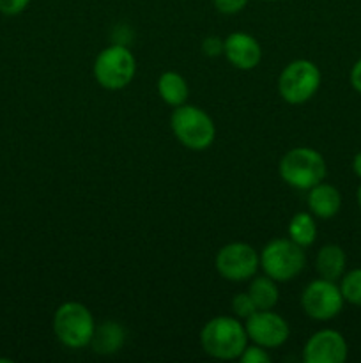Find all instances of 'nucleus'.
Listing matches in <instances>:
<instances>
[{"label": "nucleus", "instance_id": "1", "mask_svg": "<svg viewBox=\"0 0 361 363\" xmlns=\"http://www.w3.org/2000/svg\"><path fill=\"white\" fill-rule=\"evenodd\" d=\"M200 344L202 350L216 360H237L248 346V333L236 318L218 315L204 325Z\"/></svg>", "mask_w": 361, "mask_h": 363}, {"label": "nucleus", "instance_id": "2", "mask_svg": "<svg viewBox=\"0 0 361 363\" xmlns=\"http://www.w3.org/2000/svg\"><path fill=\"white\" fill-rule=\"evenodd\" d=\"M280 176L289 186L297 190H310L322 183L328 172L324 156L311 147H294L280 160Z\"/></svg>", "mask_w": 361, "mask_h": 363}, {"label": "nucleus", "instance_id": "3", "mask_svg": "<svg viewBox=\"0 0 361 363\" xmlns=\"http://www.w3.org/2000/svg\"><path fill=\"white\" fill-rule=\"evenodd\" d=\"M53 332L57 339L71 350L91 346L96 332L92 312L80 301H66L53 314Z\"/></svg>", "mask_w": 361, "mask_h": 363}, {"label": "nucleus", "instance_id": "4", "mask_svg": "<svg viewBox=\"0 0 361 363\" xmlns=\"http://www.w3.org/2000/svg\"><path fill=\"white\" fill-rule=\"evenodd\" d=\"M172 131L177 140L191 151H205L216 137V128L211 116L193 105L176 106L170 117Z\"/></svg>", "mask_w": 361, "mask_h": 363}, {"label": "nucleus", "instance_id": "5", "mask_svg": "<svg viewBox=\"0 0 361 363\" xmlns=\"http://www.w3.org/2000/svg\"><path fill=\"white\" fill-rule=\"evenodd\" d=\"M260 268L268 277L276 282H289L296 279L306 264V254L303 247L294 243L287 238L273 240L262 248L260 252Z\"/></svg>", "mask_w": 361, "mask_h": 363}, {"label": "nucleus", "instance_id": "6", "mask_svg": "<svg viewBox=\"0 0 361 363\" xmlns=\"http://www.w3.org/2000/svg\"><path fill=\"white\" fill-rule=\"evenodd\" d=\"M137 73V60L124 45H112L101 50L94 60V78L108 91L127 87Z\"/></svg>", "mask_w": 361, "mask_h": 363}, {"label": "nucleus", "instance_id": "7", "mask_svg": "<svg viewBox=\"0 0 361 363\" xmlns=\"http://www.w3.org/2000/svg\"><path fill=\"white\" fill-rule=\"evenodd\" d=\"M321 69L311 60L297 59L283 67L278 78L280 96L290 105H303L321 87Z\"/></svg>", "mask_w": 361, "mask_h": 363}, {"label": "nucleus", "instance_id": "8", "mask_svg": "<svg viewBox=\"0 0 361 363\" xmlns=\"http://www.w3.org/2000/svg\"><path fill=\"white\" fill-rule=\"evenodd\" d=\"M343 294L336 282L326 279H317L304 287L301 294V307L304 314L314 321H331L342 312Z\"/></svg>", "mask_w": 361, "mask_h": 363}, {"label": "nucleus", "instance_id": "9", "mask_svg": "<svg viewBox=\"0 0 361 363\" xmlns=\"http://www.w3.org/2000/svg\"><path fill=\"white\" fill-rule=\"evenodd\" d=\"M216 272L229 282H244L257 273L260 257L248 243H229L216 254Z\"/></svg>", "mask_w": 361, "mask_h": 363}, {"label": "nucleus", "instance_id": "10", "mask_svg": "<svg viewBox=\"0 0 361 363\" xmlns=\"http://www.w3.org/2000/svg\"><path fill=\"white\" fill-rule=\"evenodd\" d=\"M244 321H246L244 328H246L248 340L265 350L283 346L290 335V328L285 319L273 311H257Z\"/></svg>", "mask_w": 361, "mask_h": 363}, {"label": "nucleus", "instance_id": "11", "mask_svg": "<svg viewBox=\"0 0 361 363\" xmlns=\"http://www.w3.org/2000/svg\"><path fill=\"white\" fill-rule=\"evenodd\" d=\"M349 354V346L336 330L324 328L315 332L303 347L304 363H343Z\"/></svg>", "mask_w": 361, "mask_h": 363}, {"label": "nucleus", "instance_id": "12", "mask_svg": "<svg viewBox=\"0 0 361 363\" xmlns=\"http://www.w3.org/2000/svg\"><path fill=\"white\" fill-rule=\"evenodd\" d=\"M223 55L236 69L250 71L260 62L262 48L257 39L248 32H232L229 38H225Z\"/></svg>", "mask_w": 361, "mask_h": 363}, {"label": "nucleus", "instance_id": "13", "mask_svg": "<svg viewBox=\"0 0 361 363\" xmlns=\"http://www.w3.org/2000/svg\"><path fill=\"white\" fill-rule=\"evenodd\" d=\"M308 208L317 218H333L342 208V195L338 188L328 183H319L308 191Z\"/></svg>", "mask_w": 361, "mask_h": 363}, {"label": "nucleus", "instance_id": "14", "mask_svg": "<svg viewBox=\"0 0 361 363\" xmlns=\"http://www.w3.org/2000/svg\"><path fill=\"white\" fill-rule=\"evenodd\" d=\"M347 255L338 245H324L315 257V269L319 277L326 280H340L345 273Z\"/></svg>", "mask_w": 361, "mask_h": 363}, {"label": "nucleus", "instance_id": "15", "mask_svg": "<svg viewBox=\"0 0 361 363\" xmlns=\"http://www.w3.org/2000/svg\"><path fill=\"white\" fill-rule=\"evenodd\" d=\"M158 94L166 105L176 108V106L186 103L188 96H190V87L183 74L176 73V71H165L158 78Z\"/></svg>", "mask_w": 361, "mask_h": 363}, {"label": "nucleus", "instance_id": "16", "mask_svg": "<svg viewBox=\"0 0 361 363\" xmlns=\"http://www.w3.org/2000/svg\"><path fill=\"white\" fill-rule=\"evenodd\" d=\"M124 339H126V333L122 326L115 321H108L103 323L101 326H96L91 346L99 354H113L122 347Z\"/></svg>", "mask_w": 361, "mask_h": 363}, {"label": "nucleus", "instance_id": "17", "mask_svg": "<svg viewBox=\"0 0 361 363\" xmlns=\"http://www.w3.org/2000/svg\"><path fill=\"white\" fill-rule=\"evenodd\" d=\"M276 280L271 277H255L248 287V294L253 300L257 311H273L280 301V291Z\"/></svg>", "mask_w": 361, "mask_h": 363}, {"label": "nucleus", "instance_id": "18", "mask_svg": "<svg viewBox=\"0 0 361 363\" xmlns=\"http://www.w3.org/2000/svg\"><path fill=\"white\" fill-rule=\"evenodd\" d=\"M289 238L299 247L306 248L317 240V223L311 213H296L289 222Z\"/></svg>", "mask_w": 361, "mask_h": 363}, {"label": "nucleus", "instance_id": "19", "mask_svg": "<svg viewBox=\"0 0 361 363\" xmlns=\"http://www.w3.org/2000/svg\"><path fill=\"white\" fill-rule=\"evenodd\" d=\"M340 291L347 303L361 307V268L343 273V277L340 279Z\"/></svg>", "mask_w": 361, "mask_h": 363}, {"label": "nucleus", "instance_id": "20", "mask_svg": "<svg viewBox=\"0 0 361 363\" xmlns=\"http://www.w3.org/2000/svg\"><path fill=\"white\" fill-rule=\"evenodd\" d=\"M232 311L237 318L248 319L251 314L257 312V307H255L253 300L248 293H239L232 298Z\"/></svg>", "mask_w": 361, "mask_h": 363}, {"label": "nucleus", "instance_id": "21", "mask_svg": "<svg viewBox=\"0 0 361 363\" xmlns=\"http://www.w3.org/2000/svg\"><path fill=\"white\" fill-rule=\"evenodd\" d=\"M239 360L243 363H269L271 362V357H269V353L265 351V347L253 344V346L244 347Z\"/></svg>", "mask_w": 361, "mask_h": 363}, {"label": "nucleus", "instance_id": "22", "mask_svg": "<svg viewBox=\"0 0 361 363\" xmlns=\"http://www.w3.org/2000/svg\"><path fill=\"white\" fill-rule=\"evenodd\" d=\"M250 0H212L216 11L222 14H237L248 6Z\"/></svg>", "mask_w": 361, "mask_h": 363}, {"label": "nucleus", "instance_id": "23", "mask_svg": "<svg viewBox=\"0 0 361 363\" xmlns=\"http://www.w3.org/2000/svg\"><path fill=\"white\" fill-rule=\"evenodd\" d=\"M223 48H225V41L218 35H209L202 41V52H204L205 57L223 55Z\"/></svg>", "mask_w": 361, "mask_h": 363}, {"label": "nucleus", "instance_id": "24", "mask_svg": "<svg viewBox=\"0 0 361 363\" xmlns=\"http://www.w3.org/2000/svg\"><path fill=\"white\" fill-rule=\"evenodd\" d=\"M30 0H0V13L6 16H16L28 7Z\"/></svg>", "mask_w": 361, "mask_h": 363}, {"label": "nucleus", "instance_id": "25", "mask_svg": "<svg viewBox=\"0 0 361 363\" xmlns=\"http://www.w3.org/2000/svg\"><path fill=\"white\" fill-rule=\"evenodd\" d=\"M349 80L354 91H356L357 94H361V59H357L356 62H354L353 69H350V74H349Z\"/></svg>", "mask_w": 361, "mask_h": 363}, {"label": "nucleus", "instance_id": "26", "mask_svg": "<svg viewBox=\"0 0 361 363\" xmlns=\"http://www.w3.org/2000/svg\"><path fill=\"white\" fill-rule=\"evenodd\" d=\"M353 170H354V174H356V176L361 179V151L357 152L356 156H354V160H353Z\"/></svg>", "mask_w": 361, "mask_h": 363}, {"label": "nucleus", "instance_id": "27", "mask_svg": "<svg viewBox=\"0 0 361 363\" xmlns=\"http://www.w3.org/2000/svg\"><path fill=\"white\" fill-rule=\"evenodd\" d=\"M356 199H357V204H360V208H361V184H360V188H357Z\"/></svg>", "mask_w": 361, "mask_h": 363}, {"label": "nucleus", "instance_id": "28", "mask_svg": "<svg viewBox=\"0 0 361 363\" xmlns=\"http://www.w3.org/2000/svg\"><path fill=\"white\" fill-rule=\"evenodd\" d=\"M265 2H273V0H265Z\"/></svg>", "mask_w": 361, "mask_h": 363}]
</instances>
